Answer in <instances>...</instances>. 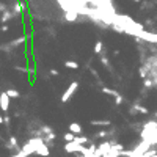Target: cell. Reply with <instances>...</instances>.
<instances>
[{"label":"cell","instance_id":"27","mask_svg":"<svg viewBox=\"0 0 157 157\" xmlns=\"http://www.w3.org/2000/svg\"><path fill=\"white\" fill-rule=\"evenodd\" d=\"M50 74L52 76H58V71L57 69H50Z\"/></svg>","mask_w":157,"mask_h":157},{"label":"cell","instance_id":"6","mask_svg":"<svg viewBox=\"0 0 157 157\" xmlns=\"http://www.w3.org/2000/svg\"><path fill=\"white\" fill-rule=\"evenodd\" d=\"M27 39H29V36H21V38H17V39H14V41H10L8 44H5V46H0V50H8V49H13V47H17L19 44H22V43H25Z\"/></svg>","mask_w":157,"mask_h":157},{"label":"cell","instance_id":"24","mask_svg":"<svg viewBox=\"0 0 157 157\" xmlns=\"http://www.w3.org/2000/svg\"><path fill=\"white\" fill-rule=\"evenodd\" d=\"M140 77L146 79V68H140Z\"/></svg>","mask_w":157,"mask_h":157},{"label":"cell","instance_id":"8","mask_svg":"<svg viewBox=\"0 0 157 157\" xmlns=\"http://www.w3.org/2000/svg\"><path fill=\"white\" fill-rule=\"evenodd\" d=\"M69 132L74 135H80L82 134V126L79 123H71L69 124Z\"/></svg>","mask_w":157,"mask_h":157},{"label":"cell","instance_id":"13","mask_svg":"<svg viewBox=\"0 0 157 157\" xmlns=\"http://www.w3.org/2000/svg\"><path fill=\"white\" fill-rule=\"evenodd\" d=\"M10 19H13V13H11L10 10H5V11L2 13V17H0V21L5 24V22H8Z\"/></svg>","mask_w":157,"mask_h":157},{"label":"cell","instance_id":"12","mask_svg":"<svg viewBox=\"0 0 157 157\" xmlns=\"http://www.w3.org/2000/svg\"><path fill=\"white\" fill-rule=\"evenodd\" d=\"M91 126L104 127V126H110V121H108V119H93V121H91Z\"/></svg>","mask_w":157,"mask_h":157},{"label":"cell","instance_id":"29","mask_svg":"<svg viewBox=\"0 0 157 157\" xmlns=\"http://www.w3.org/2000/svg\"><path fill=\"white\" fill-rule=\"evenodd\" d=\"M2 124H3V116L0 115V126H2Z\"/></svg>","mask_w":157,"mask_h":157},{"label":"cell","instance_id":"4","mask_svg":"<svg viewBox=\"0 0 157 157\" xmlns=\"http://www.w3.org/2000/svg\"><path fill=\"white\" fill-rule=\"evenodd\" d=\"M77 88H79V84H77V82H71L69 87L66 88V91H64V93L61 94V102H63V104L68 102V101L72 97V94L77 91Z\"/></svg>","mask_w":157,"mask_h":157},{"label":"cell","instance_id":"25","mask_svg":"<svg viewBox=\"0 0 157 157\" xmlns=\"http://www.w3.org/2000/svg\"><path fill=\"white\" fill-rule=\"evenodd\" d=\"M101 63H102L104 66H107V68H108V60H107L105 57H102V58H101Z\"/></svg>","mask_w":157,"mask_h":157},{"label":"cell","instance_id":"9","mask_svg":"<svg viewBox=\"0 0 157 157\" xmlns=\"http://www.w3.org/2000/svg\"><path fill=\"white\" fill-rule=\"evenodd\" d=\"M64 19L68 22H76L79 19V14L74 13V11H64Z\"/></svg>","mask_w":157,"mask_h":157},{"label":"cell","instance_id":"16","mask_svg":"<svg viewBox=\"0 0 157 157\" xmlns=\"http://www.w3.org/2000/svg\"><path fill=\"white\" fill-rule=\"evenodd\" d=\"M64 66L69 68V69H79V63L72 61V60H68V61H64Z\"/></svg>","mask_w":157,"mask_h":157},{"label":"cell","instance_id":"2","mask_svg":"<svg viewBox=\"0 0 157 157\" xmlns=\"http://www.w3.org/2000/svg\"><path fill=\"white\" fill-rule=\"evenodd\" d=\"M29 143L33 146V154H38V155H43V157H47V155L50 154L49 146L43 142L41 137H38V138H30Z\"/></svg>","mask_w":157,"mask_h":157},{"label":"cell","instance_id":"11","mask_svg":"<svg viewBox=\"0 0 157 157\" xmlns=\"http://www.w3.org/2000/svg\"><path fill=\"white\" fill-rule=\"evenodd\" d=\"M76 145H87L88 143V137H84V135H76L72 140Z\"/></svg>","mask_w":157,"mask_h":157},{"label":"cell","instance_id":"28","mask_svg":"<svg viewBox=\"0 0 157 157\" xmlns=\"http://www.w3.org/2000/svg\"><path fill=\"white\" fill-rule=\"evenodd\" d=\"M3 123H5V124H10V118L5 116V118H3Z\"/></svg>","mask_w":157,"mask_h":157},{"label":"cell","instance_id":"5","mask_svg":"<svg viewBox=\"0 0 157 157\" xmlns=\"http://www.w3.org/2000/svg\"><path fill=\"white\" fill-rule=\"evenodd\" d=\"M135 38H138L140 41H146V43H152V44H155L157 43V35L155 33H149V32H146V30H143V32H140Z\"/></svg>","mask_w":157,"mask_h":157},{"label":"cell","instance_id":"18","mask_svg":"<svg viewBox=\"0 0 157 157\" xmlns=\"http://www.w3.org/2000/svg\"><path fill=\"white\" fill-rule=\"evenodd\" d=\"M102 49H104V44H102V41H97L96 44H94V53H102Z\"/></svg>","mask_w":157,"mask_h":157},{"label":"cell","instance_id":"15","mask_svg":"<svg viewBox=\"0 0 157 157\" xmlns=\"http://www.w3.org/2000/svg\"><path fill=\"white\" fill-rule=\"evenodd\" d=\"M101 91L102 93H105V94H110V96H118L119 93L116 90H112V88H107V87H104V88H101Z\"/></svg>","mask_w":157,"mask_h":157},{"label":"cell","instance_id":"10","mask_svg":"<svg viewBox=\"0 0 157 157\" xmlns=\"http://www.w3.org/2000/svg\"><path fill=\"white\" fill-rule=\"evenodd\" d=\"M5 93H6V96L10 97V99H17V97H21V93H19L16 88H8Z\"/></svg>","mask_w":157,"mask_h":157},{"label":"cell","instance_id":"20","mask_svg":"<svg viewBox=\"0 0 157 157\" xmlns=\"http://www.w3.org/2000/svg\"><path fill=\"white\" fill-rule=\"evenodd\" d=\"M151 87H155V80H152V82H151V79H145V88L149 90Z\"/></svg>","mask_w":157,"mask_h":157},{"label":"cell","instance_id":"3","mask_svg":"<svg viewBox=\"0 0 157 157\" xmlns=\"http://www.w3.org/2000/svg\"><path fill=\"white\" fill-rule=\"evenodd\" d=\"M87 148L84 145H76L74 142H69L64 145V151H66L68 154H84Z\"/></svg>","mask_w":157,"mask_h":157},{"label":"cell","instance_id":"14","mask_svg":"<svg viewBox=\"0 0 157 157\" xmlns=\"http://www.w3.org/2000/svg\"><path fill=\"white\" fill-rule=\"evenodd\" d=\"M132 108L135 110V112H140V113H143V115H148V113H149V110H148L146 107H142L140 104H137V102L132 105Z\"/></svg>","mask_w":157,"mask_h":157},{"label":"cell","instance_id":"30","mask_svg":"<svg viewBox=\"0 0 157 157\" xmlns=\"http://www.w3.org/2000/svg\"><path fill=\"white\" fill-rule=\"evenodd\" d=\"M132 2H135V3H140V2H142V0H132Z\"/></svg>","mask_w":157,"mask_h":157},{"label":"cell","instance_id":"23","mask_svg":"<svg viewBox=\"0 0 157 157\" xmlns=\"http://www.w3.org/2000/svg\"><path fill=\"white\" fill-rule=\"evenodd\" d=\"M14 69L16 71H21V72H29V69L24 68V66H14Z\"/></svg>","mask_w":157,"mask_h":157},{"label":"cell","instance_id":"26","mask_svg":"<svg viewBox=\"0 0 157 157\" xmlns=\"http://www.w3.org/2000/svg\"><path fill=\"white\" fill-rule=\"evenodd\" d=\"M5 10H8V8H6V5H5V3H2V2H0V13H3Z\"/></svg>","mask_w":157,"mask_h":157},{"label":"cell","instance_id":"17","mask_svg":"<svg viewBox=\"0 0 157 157\" xmlns=\"http://www.w3.org/2000/svg\"><path fill=\"white\" fill-rule=\"evenodd\" d=\"M22 13V10H21V2L19 0H16L14 2V13H13V16H19Z\"/></svg>","mask_w":157,"mask_h":157},{"label":"cell","instance_id":"22","mask_svg":"<svg viewBox=\"0 0 157 157\" xmlns=\"http://www.w3.org/2000/svg\"><path fill=\"white\" fill-rule=\"evenodd\" d=\"M108 134H112V131L110 132H105V131H101V132H97L94 137H105V135H108Z\"/></svg>","mask_w":157,"mask_h":157},{"label":"cell","instance_id":"21","mask_svg":"<svg viewBox=\"0 0 157 157\" xmlns=\"http://www.w3.org/2000/svg\"><path fill=\"white\" fill-rule=\"evenodd\" d=\"M123 101H124V99H123V96H121V94L115 96V104H116V105H121V104H123Z\"/></svg>","mask_w":157,"mask_h":157},{"label":"cell","instance_id":"19","mask_svg":"<svg viewBox=\"0 0 157 157\" xmlns=\"http://www.w3.org/2000/svg\"><path fill=\"white\" fill-rule=\"evenodd\" d=\"M74 137H76V135H74V134L68 132V134H64V135H63V140L66 142V143H69V142H72V140H74Z\"/></svg>","mask_w":157,"mask_h":157},{"label":"cell","instance_id":"1","mask_svg":"<svg viewBox=\"0 0 157 157\" xmlns=\"http://www.w3.org/2000/svg\"><path fill=\"white\" fill-rule=\"evenodd\" d=\"M140 137L142 140L149 143V145H155L157 143V123L155 119H152V121H148L145 126H143V131L140 132Z\"/></svg>","mask_w":157,"mask_h":157},{"label":"cell","instance_id":"7","mask_svg":"<svg viewBox=\"0 0 157 157\" xmlns=\"http://www.w3.org/2000/svg\"><path fill=\"white\" fill-rule=\"evenodd\" d=\"M0 108L3 112H8V108H10V97L6 96L5 91H0Z\"/></svg>","mask_w":157,"mask_h":157}]
</instances>
